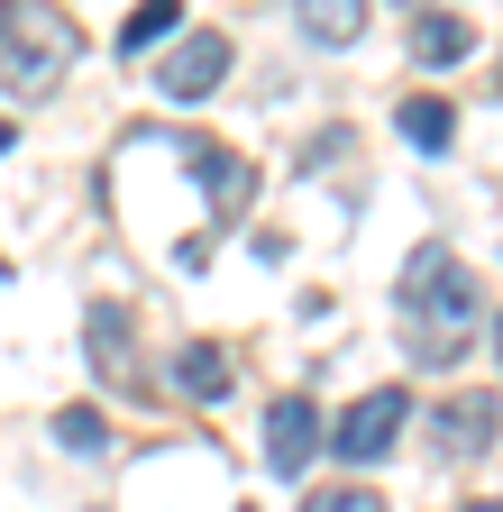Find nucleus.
<instances>
[{
	"label": "nucleus",
	"instance_id": "obj_7",
	"mask_svg": "<svg viewBox=\"0 0 503 512\" xmlns=\"http://www.w3.org/2000/svg\"><path fill=\"white\" fill-rule=\"evenodd\" d=\"M311 448H330L321 439V403H311V394H275V412H266V467L275 476H302Z\"/></svg>",
	"mask_w": 503,
	"mask_h": 512
},
{
	"label": "nucleus",
	"instance_id": "obj_2",
	"mask_svg": "<svg viewBox=\"0 0 503 512\" xmlns=\"http://www.w3.org/2000/svg\"><path fill=\"white\" fill-rule=\"evenodd\" d=\"M403 330H421V320H430V357H449L458 348V330H467V320H476V284H467V266H458V247H412L403 256Z\"/></svg>",
	"mask_w": 503,
	"mask_h": 512
},
{
	"label": "nucleus",
	"instance_id": "obj_13",
	"mask_svg": "<svg viewBox=\"0 0 503 512\" xmlns=\"http://www.w3.org/2000/svg\"><path fill=\"white\" fill-rule=\"evenodd\" d=\"M55 448H65V458H101V448H110L101 403H65V412H55Z\"/></svg>",
	"mask_w": 503,
	"mask_h": 512
},
{
	"label": "nucleus",
	"instance_id": "obj_8",
	"mask_svg": "<svg viewBox=\"0 0 503 512\" xmlns=\"http://www.w3.org/2000/svg\"><path fill=\"white\" fill-rule=\"evenodd\" d=\"M394 128H403V147H412V156H449V138H458V110L439 101V92H412V101L394 110Z\"/></svg>",
	"mask_w": 503,
	"mask_h": 512
},
{
	"label": "nucleus",
	"instance_id": "obj_16",
	"mask_svg": "<svg viewBox=\"0 0 503 512\" xmlns=\"http://www.w3.org/2000/svg\"><path fill=\"white\" fill-rule=\"evenodd\" d=\"M0 147H19V128H10V110H0Z\"/></svg>",
	"mask_w": 503,
	"mask_h": 512
},
{
	"label": "nucleus",
	"instance_id": "obj_10",
	"mask_svg": "<svg viewBox=\"0 0 503 512\" xmlns=\"http://www.w3.org/2000/svg\"><path fill=\"white\" fill-rule=\"evenodd\" d=\"M229 384H238V375H229V357H220L211 339H193V348L174 357V394H193V403H229Z\"/></svg>",
	"mask_w": 503,
	"mask_h": 512
},
{
	"label": "nucleus",
	"instance_id": "obj_1",
	"mask_svg": "<svg viewBox=\"0 0 503 512\" xmlns=\"http://www.w3.org/2000/svg\"><path fill=\"white\" fill-rule=\"evenodd\" d=\"M83 64V28L55 0H0V92L10 101H46Z\"/></svg>",
	"mask_w": 503,
	"mask_h": 512
},
{
	"label": "nucleus",
	"instance_id": "obj_5",
	"mask_svg": "<svg viewBox=\"0 0 503 512\" xmlns=\"http://www.w3.org/2000/svg\"><path fill=\"white\" fill-rule=\"evenodd\" d=\"M430 439H439V458H485V448L503 439V394H449V403H430Z\"/></svg>",
	"mask_w": 503,
	"mask_h": 512
},
{
	"label": "nucleus",
	"instance_id": "obj_15",
	"mask_svg": "<svg viewBox=\"0 0 503 512\" xmlns=\"http://www.w3.org/2000/svg\"><path fill=\"white\" fill-rule=\"evenodd\" d=\"M302 512H385V494H366V485H330V494H311Z\"/></svg>",
	"mask_w": 503,
	"mask_h": 512
},
{
	"label": "nucleus",
	"instance_id": "obj_9",
	"mask_svg": "<svg viewBox=\"0 0 503 512\" xmlns=\"http://www.w3.org/2000/svg\"><path fill=\"white\" fill-rule=\"evenodd\" d=\"M293 28L311 46H357L366 37V0H293Z\"/></svg>",
	"mask_w": 503,
	"mask_h": 512
},
{
	"label": "nucleus",
	"instance_id": "obj_17",
	"mask_svg": "<svg viewBox=\"0 0 503 512\" xmlns=\"http://www.w3.org/2000/svg\"><path fill=\"white\" fill-rule=\"evenodd\" d=\"M467 512H503V503H494V494H476V503H467Z\"/></svg>",
	"mask_w": 503,
	"mask_h": 512
},
{
	"label": "nucleus",
	"instance_id": "obj_6",
	"mask_svg": "<svg viewBox=\"0 0 503 512\" xmlns=\"http://www.w3.org/2000/svg\"><path fill=\"white\" fill-rule=\"evenodd\" d=\"M83 348H92V375L101 384H138V339H129V302H119V293H92Z\"/></svg>",
	"mask_w": 503,
	"mask_h": 512
},
{
	"label": "nucleus",
	"instance_id": "obj_3",
	"mask_svg": "<svg viewBox=\"0 0 503 512\" xmlns=\"http://www.w3.org/2000/svg\"><path fill=\"white\" fill-rule=\"evenodd\" d=\"M403 421H412V394H403V384H375V394H357L330 421V448H339L348 467H375V458H394V448H403Z\"/></svg>",
	"mask_w": 503,
	"mask_h": 512
},
{
	"label": "nucleus",
	"instance_id": "obj_18",
	"mask_svg": "<svg viewBox=\"0 0 503 512\" xmlns=\"http://www.w3.org/2000/svg\"><path fill=\"white\" fill-rule=\"evenodd\" d=\"M494 357H503V311H494Z\"/></svg>",
	"mask_w": 503,
	"mask_h": 512
},
{
	"label": "nucleus",
	"instance_id": "obj_4",
	"mask_svg": "<svg viewBox=\"0 0 503 512\" xmlns=\"http://www.w3.org/2000/svg\"><path fill=\"white\" fill-rule=\"evenodd\" d=\"M147 83H156L174 110H183V101H211V92L229 83V37H220V28H193L183 46L156 55V74H147Z\"/></svg>",
	"mask_w": 503,
	"mask_h": 512
},
{
	"label": "nucleus",
	"instance_id": "obj_12",
	"mask_svg": "<svg viewBox=\"0 0 503 512\" xmlns=\"http://www.w3.org/2000/svg\"><path fill=\"white\" fill-rule=\"evenodd\" d=\"M174 28H183V0H138V10L119 19V55L138 64V55H156V46L174 37Z\"/></svg>",
	"mask_w": 503,
	"mask_h": 512
},
{
	"label": "nucleus",
	"instance_id": "obj_14",
	"mask_svg": "<svg viewBox=\"0 0 503 512\" xmlns=\"http://www.w3.org/2000/svg\"><path fill=\"white\" fill-rule=\"evenodd\" d=\"M183 165H193V183H202V192H220V202H238V192H247V165H238V156H220V147H183Z\"/></svg>",
	"mask_w": 503,
	"mask_h": 512
},
{
	"label": "nucleus",
	"instance_id": "obj_19",
	"mask_svg": "<svg viewBox=\"0 0 503 512\" xmlns=\"http://www.w3.org/2000/svg\"><path fill=\"white\" fill-rule=\"evenodd\" d=\"M494 92H503V74H494Z\"/></svg>",
	"mask_w": 503,
	"mask_h": 512
},
{
	"label": "nucleus",
	"instance_id": "obj_11",
	"mask_svg": "<svg viewBox=\"0 0 503 512\" xmlns=\"http://www.w3.org/2000/svg\"><path fill=\"white\" fill-rule=\"evenodd\" d=\"M412 55H421V64H467V55H476V28L449 19V10H421V19H412Z\"/></svg>",
	"mask_w": 503,
	"mask_h": 512
}]
</instances>
